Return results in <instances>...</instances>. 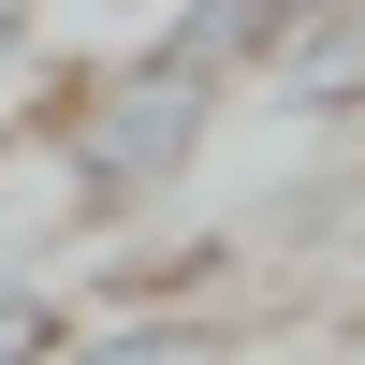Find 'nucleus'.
Returning a JSON list of instances; mask_svg holds the SVG:
<instances>
[{"label":"nucleus","instance_id":"1","mask_svg":"<svg viewBox=\"0 0 365 365\" xmlns=\"http://www.w3.org/2000/svg\"><path fill=\"white\" fill-rule=\"evenodd\" d=\"M220 103L234 88H205V73H161V58H117V73H88L58 117H29V146H44V175H58V205H73L88 234H132L146 205H175L205 175V146H220Z\"/></svg>","mask_w":365,"mask_h":365},{"label":"nucleus","instance_id":"2","mask_svg":"<svg viewBox=\"0 0 365 365\" xmlns=\"http://www.w3.org/2000/svg\"><path fill=\"white\" fill-rule=\"evenodd\" d=\"M322 15H336V0H161L146 58H161V73H205V88H263Z\"/></svg>","mask_w":365,"mask_h":365},{"label":"nucleus","instance_id":"3","mask_svg":"<svg viewBox=\"0 0 365 365\" xmlns=\"http://www.w3.org/2000/svg\"><path fill=\"white\" fill-rule=\"evenodd\" d=\"M263 103H278L292 132H365V0H336V15L263 73Z\"/></svg>","mask_w":365,"mask_h":365},{"label":"nucleus","instance_id":"4","mask_svg":"<svg viewBox=\"0 0 365 365\" xmlns=\"http://www.w3.org/2000/svg\"><path fill=\"white\" fill-rule=\"evenodd\" d=\"M44 365H234V322L220 307H117V322H73Z\"/></svg>","mask_w":365,"mask_h":365},{"label":"nucleus","instance_id":"5","mask_svg":"<svg viewBox=\"0 0 365 365\" xmlns=\"http://www.w3.org/2000/svg\"><path fill=\"white\" fill-rule=\"evenodd\" d=\"M58 336H73V307L44 292V263H15V249H0V365H44Z\"/></svg>","mask_w":365,"mask_h":365},{"label":"nucleus","instance_id":"6","mask_svg":"<svg viewBox=\"0 0 365 365\" xmlns=\"http://www.w3.org/2000/svg\"><path fill=\"white\" fill-rule=\"evenodd\" d=\"M29 58H44V0H0V103H15Z\"/></svg>","mask_w":365,"mask_h":365}]
</instances>
